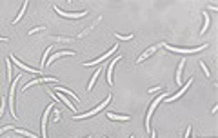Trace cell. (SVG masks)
Listing matches in <instances>:
<instances>
[{
  "instance_id": "1",
  "label": "cell",
  "mask_w": 218,
  "mask_h": 138,
  "mask_svg": "<svg viewBox=\"0 0 218 138\" xmlns=\"http://www.w3.org/2000/svg\"><path fill=\"white\" fill-rule=\"evenodd\" d=\"M109 102H111V95H109V96H107V98H105V100L100 104V105H96L93 111H87V113H84V114H76V118H87V116H93V114H96L98 111H102V109H104V107H105Z\"/></svg>"
},
{
  "instance_id": "2",
  "label": "cell",
  "mask_w": 218,
  "mask_h": 138,
  "mask_svg": "<svg viewBox=\"0 0 218 138\" xmlns=\"http://www.w3.org/2000/svg\"><path fill=\"white\" fill-rule=\"evenodd\" d=\"M165 96H167V95H165V93H162V95H160L155 102L151 104V107H149V111H147V116H145V131H149V120H151V116H153V111H155V107H156V105H158V104L165 98Z\"/></svg>"
},
{
  "instance_id": "3",
  "label": "cell",
  "mask_w": 218,
  "mask_h": 138,
  "mask_svg": "<svg viewBox=\"0 0 218 138\" xmlns=\"http://www.w3.org/2000/svg\"><path fill=\"white\" fill-rule=\"evenodd\" d=\"M15 80L18 82V80H20V76H16ZM16 82H13V84H11V91H9V96H7V98H9V107H11V114H13L15 118H16V114H15V85H16Z\"/></svg>"
},
{
  "instance_id": "4",
  "label": "cell",
  "mask_w": 218,
  "mask_h": 138,
  "mask_svg": "<svg viewBox=\"0 0 218 138\" xmlns=\"http://www.w3.org/2000/svg\"><path fill=\"white\" fill-rule=\"evenodd\" d=\"M165 49H169V51H173V53H198V51H202L205 45H200V47H194V49H178V47H171V45H167V44H162Z\"/></svg>"
},
{
  "instance_id": "5",
  "label": "cell",
  "mask_w": 218,
  "mask_h": 138,
  "mask_svg": "<svg viewBox=\"0 0 218 138\" xmlns=\"http://www.w3.org/2000/svg\"><path fill=\"white\" fill-rule=\"evenodd\" d=\"M191 82H193V78H189V80H187V84H185V85H184V87H182V89H180V91H178V93L174 95V96H165V100H167V102H173V100H176V98H180V96H182V95L185 93V89H189Z\"/></svg>"
},
{
  "instance_id": "6",
  "label": "cell",
  "mask_w": 218,
  "mask_h": 138,
  "mask_svg": "<svg viewBox=\"0 0 218 138\" xmlns=\"http://www.w3.org/2000/svg\"><path fill=\"white\" fill-rule=\"evenodd\" d=\"M11 60H13V62H15V64H16V65H18V67L22 69V71H29V73H33V75H40V71H36V69H33V67H27V65H24V64H22V62H20L18 58L11 56Z\"/></svg>"
},
{
  "instance_id": "7",
  "label": "cell",
  "mask_w": 218,
  "mask_h": 138,
  "mask_svg": "<svg viewBox=\"0 0 218 138\" xmlns=\"http://www.w3.org/2000/svg\"><path fill=\"white\" fill-rule=\"evenodd\" d=\"M116 60H120V56H116ZM116 60H113L111 65L107 67V84H109V85H113V67L116 65Z\"/></svg>"
},
{
  "instance_id": "8",
  "label": "cell",
  "mask_w": 218,
  "mask_h": 138,
  "mask_svg": "<svg viewBox=\"0 0 218 138\" xmlns=\"http://www.w3.org/2000/svg\"><path fill=\"white\" fill-rule=\"evenodd\" d=\"M55 11H56L58 15H64V16H67V18H80V16L87 15L85 11H82V13H64V11H62V9H58V7H55Z\"/></svg>"
},
{
  "instance_id": "9",
  "label": "cell",
  "mask_w": 218,
  "mask_h": 138,
  "mask_svg": "<svg viewBox=\"0 0 218 138\" xmlns=\"http://www.w3.org/2000/svg\"><path fill=\"white\" fill-rule=\"evenodd\" d=\"M116 49H118V47H116V45H115V47H113L111 51H109V53H105V55H104L102 58H96V60H93V62H87V64H84V67H89V65H95V64H98V62H102L104 58H107V56H111V53H116Z\"/></svg>"
},
{
  "instance_id": "10",
  "label": "cell",
  "mask_w": 218,
  "mask_h": 138,
  "mask_svg": "<svg viewBox=\"0 0 218 138\" xmlns=\"http://www.w3.org/2000/svg\"><path fill=\"white\" fill-rule=\"evenodd\" d=\"M160 45H162V44H158V45H153V47H149V49H147L145 53H142V56L138 58V62H142V60H145V58H149V56H151L153 53H155L156 49H160Z\"/></svg>"
},
{
  "instance_id": "11",
  "label": "cell",
  "mask_w": 218,
  "mask_h": 138,
  "mask_svg": "<svg viewBox=\"0 0 218 138\" xmlns=\"http://www.w3.org/2000/svg\"><path fill=\"white\" fill-rule=\"evenodd\" d=\"M53 109V105H47V109L44 111V116H42V134H44V138H46V122H47V113Z\"/></svg>"
},
{
  "instance_id": "12",
  "label": "cell",
  "mask_w": 218,
  "mask_h": 138,
  "mask_svg": "<svg viewBox=\"0 0 218 138\" xmlns=\"http://www.w3.org/2000/svg\"><path fill=\"white\" fill-rule=\"evenodd\" d=\"M64 55H75V53H73V51H60V53H55V55H53V56H51L46 64H51V62H55L58 56H64Z\"/></svg>"
},
{
  "instance_id": "13",
  "label": "cell",
  "mask_w": 218,
  "mask_h": 138,
  "mask_svg": "<svg viewBox=\"0 0 218 138\" xmlns=\"http://www.w3.org/2000/svg\"><path fill=\"white\" fill-rule=\"evenodd\" d=\"M38 82H58V80H56V78H46V76H44V78H36V80H33V82H29V84H27V85H26L24 89H27L29 85H33V84H38Z\"/></svg>"
},
{
  "instance_id": "14",
  "label": "cell",
  "mask_w": 218,
  "mask_h": 138,
  "mask_svg": "<svg viewBox=\"0 0 218 138\" xmlns=\"http://www.w3.org/2000/svg\"><path fill=\"white\" fill-rule=\"evenodd\" d=\"M107 116L111 118V120H129V116H122V114H113V113H107Z\"/></svg>"
},
{
  "instance_id": "15",
  "label": "cell",
  "mask_w": 218,
  "mask_h": 138,
  "mask_svg": "<svg viewBox=\"0 0 218 138\" xmlns=\"http://www.w3.org/2000/svg\"><path fill=\"white\" fill-rule=\"evenodd\" d=\"M26 7H27V2H24V6H22V9H20V13H18V16L15 18V22H13V24H18V20H20L22 16H24V13H26Z\"/></svg>"
},
{
  "instance_id": "16",
  "label": "cell",
  "mask_w": 218,
  "mask_h": 138,
  "mask_svg": "<svg viewBox=\"0 0 218 138\" xmlns=\"http://www.w3.org/2000/svg\"><path fill=\"white\" fill-rule=\"evenodd\" d=\"M60 91H62V93H65V95H69V96H73L75 100H78V96L73 93V91H69V89H65V87H58V93H60Z\"/></svg>"
},
{
  "instance_id": "17",
  "label": "cell",
  "mask_w": 218,
  "mask_h": 138,
  "mask_svg": "<svg viewBox=\"0 0 218 138\" xmlns=\"http://www.w3.org/2000/svg\"><path fill=\"white\" fill-rule=\"evenodd\" d=\"M98 75H100V69H98V71H96V73L93 75V78H91V82H89V84H87V89H89V91L93 89V85H95V80L98 78Z\"/></svg>"
},
{
  "instance_id": "18",
  "label": "cell",
  "mask_w": 218,
  "mask_h": 138,
  "mask_svg": "<svg viewBox=\"0 0 218 138\" xmlns=\"http://www.w3.org/2000/svg\"><path fill=\"white\" fill-rule=\"evenodd\" d=\"M58 98H60V100H62V102H65V104H67V105H69V107H71V109H73V113H75V111H76V107H75V105H73V104H71V102H69V100H67V98H65V96H60V95H58Z\"/></svg>"
},
{
  "instance_id": "19",
  "label": "cell",
  "mask_w": 218,
  "mask_h": 138,
  "mask_svg": "<svg viewBox=\"0 0 218 138\" xmlns=\"http://www.w3.org/2000/svg\"><path fill=\"white\" fill-rule=\"evenodd\" d=\"M182 67H184V60L180 62V67H178V71H176V84H180V76H182Z\"/></svg>"
},
{
  "instance_id": "20",
  "label": "cell",
  "mask_w": 218,
  "mask_h": 138,
  "mask_svg": "<svg viewBox=\"0 0 218 138\" xmlns=\"http://www.w3.org/2000/svg\"><path fill=\"white\" fill-rule=\"evenodd\" d=\"M204 22H205V24H204V27H202V31H200L202 35L207 31V22H209V16H207V13H204Z\"/></svg>"
},
{
  "instance_id": "21",
  "label": "cell",
  "mask_w": 218,
  "mask_h": 138,
  "mask_svg": "<svg viewBox=\"0 0 218 138\" xmlns=\"http://www.w3.org/2000/svg\"><path fill=\"white\" fill-rule=\"evenodd\" d=\"M51 49H53V47H47V51L44 53V58H42V67L46 65V56H47V53H51Z\"/></svg>"
},
{
  "instance_id": "22",
  "label": "cell",
  "mask_w": 218,
  "mask_h": 138,
  "mask_svg": "<svg viewBox=\"0 0 218 138\" xmlns=\"http://www.w3.org/2000/svg\"><path fill=\"white\" fill-rule=\"evenodd\" d=\"M6 67H7V78L11 80V64H9V60H7V64H6Z\"/></svg>"
},
{
  "instance_id": "23",
  "label": "cell",
  "mask_w": 218,
  "mask_h": 138,
  "mask_svg": "<svg viewBox=\"0 0 218 138\" xmlns=\"http://www.w3.org/2000/svg\"><path fill=\"white\" fill-rule=\"evenodd\" d=\"M200 67H202V69H204V73H205V75H207V76H209V69H207V67H205V64H204V62H200Z\"/></svg>"
},
{
  "instance_id": "24",
  "label": "cell",
  "mask_w": 218,
  "mask_h": 138,
  "mask_svg": "<svg viewBox=\"0 0 218 138\" xmlns=\"http://www.w3.org/2000/svg\"><path fill=\"white\" fill-rule=\"evenodd\" d=\"M116 38H120V40H131V38H133V35H129V36H120V35H115Z\"/></svg>"
},
{
  "instance_id": "25",
  "label": "cell",
  "mask_w": 218,
  "mask_h": 138,
  "mask_svg": "<svg viewBox=\"0 0 218 138\" xmlns=\"http://www.w3.org/2000/svg\"><path fill=\"white\" fill-rule=\"evenodd\" d=\"M9 129H13V125H6V127H2V129H0V134L6 133V131H9Z\"/></svg>"
},
{
  "instance_id": "26",
  "label": "cell",
  "mask_w": 218,
  "mask_h": 138,
  "mask_svg": "<svg viewBox=\"0 0 218 138\" xmlns=\"http://www.w3.org/2000/svg\"><path fill=\"white\" fill-rule=\"evenodd\" d=\"M4 105H6V102H4L2 105H0V116H2V114H4Z\"/></svg>"
},
{
  "instance_id": "27",
  "label": "cell",
  "mask_w": 218,
  "mask_h": 138,
  "mask_svg": "<svg viewBox=\"0 0 218 138\" xmlns=\"http://www.w3.org/2000/svg\"><path fill=\"white\" fill-rule=\"evenodd\" d=\"M40 29H42V27H35V29H31V31H29V35H33V33H36V31H40Z\"/></svg>"
},
{
  "instance_id": "28",
  "label": "cell",
  "mask_w": 218,
  "mask_h": 138,
  "mask_svg": "<svg viewBox=\"0 0 218 138\" xmlns=\"http://www.w3.org/2000/svg\"><path fill=\"white\" fill-rule=\"evenodd\" d=\"M189 133H191V125L187 127V133H185V138H189Z\"/></svg>"
},
{
  "instance_id": "29",
  "label": "cell",
  "mask_w": 218,
  "mask_h": 138,
  "mask_svg": "<svg viewBox=\"0 0 218 138\" xmlns=\"http://www.w3.org/2000/svg\"><path fill=\"white\" fill-rule=\"evenodd\" d=\"M0 40H2V42H7L9 38H4V36H0Z\"/></svg>"
},
{
  "instance_id": "30",
  "label": "cell",
  "mask_w": 218,
  "mask_h": 138,
  "mask_svg": "<svg viewBox=\"0 0 218 138\" xmlns=\"http://www.w3.org/2000/svg\"><path fill=\"white\" fill-rule=\"evenodd\" d=\"M151 138H155V133H151Z\"/></svg>"
}]
</instances>
